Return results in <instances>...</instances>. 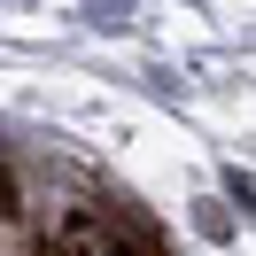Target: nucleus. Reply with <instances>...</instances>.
Returning <instances> with one entry per match:
<instances>
[{
  "mask_svg": "<svg viewBox=\"0 0 256 256\" xmlns=\"http://www.w3.org/2000/svg\"><path fill=\"white\" fill-rule=\"evenodd\" d=\"M47 256H132L124 240L109 233V225L94 218V210H70L62 225H54V240H47Z\"/></svg>",
  "mask_w": 256,
  "mask_h": 256,
  "instance_id": "f257e3e1",
  "label": "nucleus"
},
{
  "mask_svg": "<svg viewBox=\"0 0 256 256\" xmlns=\"http://www.w3.org/2000/svg\"><path fill=\"white\" fill-rule=\"evenodd\" d=\"M194 225H202L210 240H225V233H233V210H225V202H202V210H194Z\"/></svg>",
  "mask_w": 256,
  "mask_h": 256,
  "instance_id": "f03ea898",
  "label": "nucleus"
},
{
  "mask_svg": "<svg viewBox=\"0 0 256 256\" xmlns=\"http://www.w3.org/2000/svg\"><path fill=\"white\" fill-rule=\"evenodd\" d=\"M225 194H233V202L248 210V202H256V178H248V171H240V163H233V171H225Z\"/></svg>",
  "mask_w": 256,
  "mask_h": 256,
  "instance_id": "7ed1b4c3",
  "label": "nucleus"
}]
</instances>
